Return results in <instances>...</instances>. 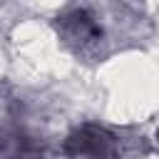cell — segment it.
Here are the masks:
<instances>
[{"label": "cell", "mask_w": 159, "mask_h": 159, "mask_svg": "<svg viewBox=\"0 0 159 159\" xmlns=\"http://www.w3.org/2000/svg\"><path fill=\"white\" fill-rule=\"evenodd\" d=\"M67 152L75 159H112L114 142L104 129L84 127L67 142Z\"/></svg>", "instance_id": "1"}]
</instances>
